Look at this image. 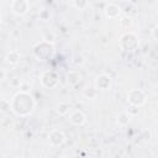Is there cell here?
I'll return each mask as SVG.
<instances>
[{
	"instance_id": "6da1fadb",
	"label": "cell",
	"mask_w": 158,
	"mask_h": 158,
	"mask_svg": "<svg viewBox=\"0 0 158 158\" xmlns=\"http://www.w3.org/2000/svg\"><path fill=\"white\" fill-rule=\"evenodd\" d=\"M12 101H16V102H11L10 104V107H12V110L19 114V115H26L28 114L32 109H33V100L32 98L26 94V93H19Z\"/></svg>"
},
{
	"instance_id": "7a4b0ae2",
	"label": "cell",
	"mask_w": 158,
	"mask_h": 158,
	"mask_svg": "<svg viewBox=\"0 0 158 158\" xmlns=\"http://www.w3.org/2000/svg\"><path fill=\"white\" fill-rule=\"evenodd\" d=\"M136 96H133L132 94H130L128 93V95H127V98H128V101L132 104V105H135V106H141V105H143L144 102H146V95H144V93L142 91V90H137V89H135V90H131Z\"/></svg>"
},
{
	"instance_id": "3957f363",
	"label": "cell",
	"mask_w": 158,
	"mask_h": 158,
	"mask_svg": "<svg viewBox=\"0 0 158 158\" xmlns=\"http://www.w3.org/2000/svg\"><path fill=\"white\" fill-rule=\"evenodd\" d=\"M11 7H12V11L17 15H23L27 12V9H28V2L26 0H14L12 4H11Z\"/></svg>"
},
{
	"instance_id": "277c9868",
	"label": "cell",
	"mask_w": 158,
	"mask_h": 158,
	"mask_svg": "<svg viewBox=\"0 0 158 158\" xmlns=\"http://www.w3.org/2000/svg\"><path fill=\"white\" fill-rule=\"evenodd\" d=\"M110 83H111V78L109 75H106V74H101L100 77H98L96 88L101 89V90H106L110 86Z\"/></svg>"
},
{
	"instance_id": "5b68a950",
	"label": "cell",
	"mask_w": 158,
	"mask_h": 158,
	"mask_svg": "<svg viewBox=\"0 0 158 158\" xmlns=\"http://www.w3.org/2000/svg\"><path fill=\"white\" fill-rule=\"evenodd\" d=\"M69 121H70L72 123L77 125V126L83 125V123L85 122V115H84L81 111H79V110H75L74 112H72V115H70V117H69Z\"/></svg>"
},
{
	"instance_id": "8992f818",
	"label": "cell",
	"mask_w": 158,
	"mask_h": 158,
	"mask_svg": "<svg viewBox=\"0 0 158 158\" xmlns=\"http://www.w3.org/2000/svg\"><path fill=\"white\" fill-rule=\"evenodd\" d=\"M49 141H51V143L54 144V146L62 144L63 141H64V135H63V132H62V131H58V130L52 131V132H51V136H49Z\"/></svg>"
},
{
	"instance_id": "52a82bcc",
	"label": "cell",
	"mask_w": 158,
	"mask_h": 158,
	"mask_svg": "<svg viewBox=\"0 0 158 158\" xmlns=\"http://www.w3.org/2000/svg\"><path fill=\"white\" fill-rule=\"evenodd\" d=\"M120 11H121V9H120L117 5H115V4H109V5H106V7H105V15H106V17H109V19H115V17H117L118 14H120Z\"/></svg>"
},
{
	"instance_id": "ba28073f",
	"label": "cell",
	"mask_w": 158,
	"mask_h": 158,
	"mask_svg": "<svg viewBox=\"0 0 158 158\" xmlns=\"http://www.w3.org/2000/svg\"><path fill=\"white\" fill-rule=\"evenodd\" d=\"M67 78H68V83H69V84H72V85H75V84H78V83L80 81V78H81V75H80L78 72H75V70H72V72H69V73L67 74Z\"/></svg>"
},
{
	"instance_id": "9c48e42d",
	"label": "cell",
	"mask_w": 158,
	"mask_h": 158,
	"mask_svg": "<svg viewBox=\"0 0 158 158\" xmlns=\"http://www.w3.org/2000/svg\"><path fill=\"white\" fill-rule=\"evenodd\" d=\"M19 58H20V54H19L17 51H10V52L7 53V56H6V60H7L10 64L17 63Z\"/></svg>"
},
{
	"instance_id": "30bf717a",
	"label": "cell",
	"mask_w": 158,
	"mask_h": 158,
	"mask_svg": "<svg viewBox=\"0 0 158 158\" xmlns=\"http://www.w3.org/2000/svg\"><path fill=\"white\" fill-rule=\"evenodd\" d=\"M69 107H70V105L69 104H67V102H62V104H59L58 105V112L60 114V115H64V114H67L68 111H69Z\"/></svg>"
},
{
	"instance_id": "8fae6325",
	"label": "cell",
	"mask_w": 158,
	"mask_h": 158,
	"mask_svg": "<svg viewBox=\"0 0 158 158\" xmlns=\"http://www.w3.org/2000/svg\"><path fill=\"white\" fill-rule=\"evenodd\" d=\"M118 123L120 125H126L128 121H130V114L128 112H122L120 116H118Z\"/></svg>"
},
{
	"instance_id": "7c38bea8",
	"label": "cell",
	"mask_w": 158,
	"mask_h": 158,
	"mask_svg": "<svg viewBox=\"0 0 158 158\" xmlns=\"http://www.w3.org/2000/svg\"><path fill=\"white\" fill-rule=\"evenodd\" d=\"M9 109H10V102L6 101V100L0 99V111L1 112H6V111H9Z\"/></svg>"
},
{
	"instance_id": "4fadbf2b",
	"label": "cell",
	"mask_w": 158,
	"mask_h": 158,
	"mask_svg": "<svg viewBox=\"0 0 158 158\" xmlns=\"http://www.w3.org/2000/svg\"><path fill=\"white\" fill-rule=\"evenodd\" d=\"M74 2V6L78 7V9H84L88 4V0H73Z\"/></svg>"
},
{
	"instance_id": "5bb4252c",
	"label": "cell",
	"mask_w": 158,
	"mask_h": 158,
	"mask_svg": "<svg viewBox=\"0 0 158 158\" xmlns=\"http://www.w3.org/2000/svg\"><path fill=\"white\" fill-rule=\"evenodd\" d=\"M131 25H132V20L130 17H123L121 20V26L122 27H130Z\"/></svg>"
},
{
	"instance_id": "9a60e30c",
	"label": "cell",
	"mask_w": 158,
	"mask_h": 158,
	"mask_svg": "<svg viewBox=\"0 0 158 158\" xmlns=\"http://www.w3.org/2000/svg\"><path fill=\"white\" fill-rule=\"evenodd\" d=\"M128 111H131V114H132V115H136V114H138V109H137L135 105H133V106H132V107H131Z\"/></svg>"
},
{
	"instance_id": "2e32d148",
	"label": "cell",
	"mask_w": 158,
	"mask_h": 158,
	"mask_svg": "<svg viewBox=\"0 0 158 158\" xmlns=\"http://www.w3.org/2000/svg\"><path fill=\"white\" fill-rule=\"evenodd\" d=\"M4 77H5V73L2 70H0V79H4Z\"/></svg>"
},
{
	"instance_id": "e0dca14e",
	"label": "cell",
	"mask_w": 158,
	"mask_h": 158,
	"mask_svg": "<svg viewBox=\"0 0 158 158\" xmlns=\"http://www.w3.org/2000/svg\"><path fill=\"white\" fill-rule=\"evenodd\" d=\"M0 20H1V16H0Z\"/></svg>"
}]
</instances>
